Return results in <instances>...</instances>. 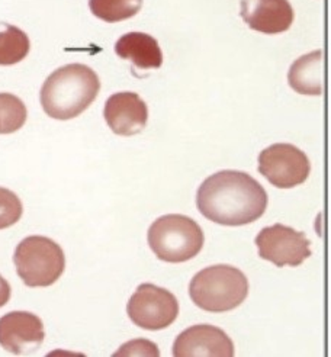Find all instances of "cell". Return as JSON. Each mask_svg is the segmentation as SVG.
Masks as SVG:
<instances>
[{"instance_id":"cell-19","label":"cell","mask_w":331,"mask_h":357,"mask_svg":"<svg viewBox=\"0 0 331 357\" xmlns=\"http://www.w3.org/2000/svg\"><path fill=\"white\" fill-rule=\"evenodd\" d=\"M10 294H12L10 284L8 283V280L2 275H0V308L5 307L6 303L9 302Z\"/></svg>"},{"instance_id":"cell-4","label":"cell","mask_w":331,"mask_h":357,"mask_svg":"<svg viewBox=\"0 0 331 357\" xmlns=\"http://www.w3.org/2000/svg\"><path fill=\"white\" fill-rule=\"evenodd\" d=\"M203 233L197 221L179 213L160 217L148 228V245L153 253L167 263H183L199 255Z\"/></svg>"},{"instance_id":"cell-11","label":"cell","mask_w":331,"mask_h":357,"mask_svg":"<svg viewBox=\"0 0 331 357\" xmlns=\"http://www.w3.org/2000/svg\"><path fill=\"white\" fill-rule=\"evenodd\" d=\"M103 116L116 135H135L141 132L148 121L146 102L134 92L112 95L105 105Z\"/></svg>"},{"instance_id":"cell-9","label":"cell","mask_w":331,"mask_h":357,"mask_svg":"<svg viewBox=\"0 0 331 357\" xmlns=\"http://www.w3.org/2000/svg\"><path fill=\"white\" fill-rule=\"evenodd\" d=\"M44 338V324L35 314L15 311L0 318V346L12 354H32L41 347Z\"/></svg>"},{"instance_id":"cell-1","label":"cell","mask_w":331,"mask_h":357,"mask_svg":"<svg viewBox=\"0 0 331 357\" xmlns=\"http://www.w3.org/2000/svg\"><path fill=\"white\" fill-rule=\"evenodd\" d=\"M197 205L206 220L240 227L263 215L268 208V193L247 173L221 170L205 178L199 186Z\"/></svg>"},{"instance_id":"cell-17","label":"cell","mask_w":331,"mask_h":357,"mask_svg":"<svg viewBox=\"0 0 331 357\" xmlns=\"http://www.w3.org/2000/svg\"><path fill=\"white\" fill-rule=\"evenodd\" d=\"M25 103L12 93H0V134H12L26 122Z\"/></svg>"},{"instance_id":"cell-13","label":"cell","mask_w":331,"mask_h":357,"mask_svg":"<svg viewBox=\"0 0 331 357\" xmlns=\"http://www.w3.org/2000/svg\"><path fill=\"white\" fill-rule=\"evenodd\" d=\"M115 52L124 60H131L135 67L150 70L160 68L163 54L155 38L144 32H130L122 35L115 44Z\"/></svg>"},{"instance_id":"cell-5","label":"cell","mask_w":331,"mask_h":357,"mask_svg":"<svg viewBox=\"0 0 331 357\" xmlns=\"http://www.w3.org/2000/svg\"><path fill=\"white\" fill-rule=\"evenodd\" d=\"M16 272L29 288H45L56 283L64 272L66 256L63 248L51 238L31 236L15 250Z\"/></svg>"},{"instance_id":"cell-12","label":"cell","mask_w":331,"mask_h":357,"mask_svg":"<svg viewBox=\"0 0 331 357\" xmlns=\"http://www.w3.org/2000/svg\"><path fill=\"white\" fill-rule=\"evenodd\" d=\"M240 15L252 29L268 35L285 32L293 22L288 0H241Z\"/></svg>"},{"instance_id":"cell-3","label":"cell","mask_w":331,"mask_h":357,"mask_svg":"<svg viewBox=\"0 0 331 357\" xmlns=\"http://www.w3.org/2000/svg\"><path fill=\"white\" fill-rule=\"evenodd\" d=\"M195 305L208 312H226L240 307L249 295V280L240 269L215 264L198 272L189 284Z\"/></svg>"},{"instance_id":"cell-16","label":"cell","mask_w":331,"mask_h":357,"mask_svg":"<svg viewBox=\"0 0 331 357\" xmlns=\"http://www.w3.org/2000/svg\"><path fill=\"white\" fill-rule=\"evenodd\" d=\"M143 6V0H89L92 13L105 22H121L135 16Z\"/></svg>"},{"instance_id":"cell-18","label":"cell","mask_w":331,"mask_h":357,"mask_svg":"<svg viewBox=\"0 0 331 357\" xmlns=\"http://www.w3.org/2000/svg\"><path fill=\"white\" fill-rule=\"evenodd\" d=\"M22 202L17 195L6 188H0V229L16 224L22 217Z\"/></svg>"},{"instance_id":"cell-8","label":"cell","mask_w":331,"mask_h":357,"mask_svg":"<svg viewBox=\"0 0 331 357\" xmlns=\"http://www.w3.org/2000/svg\"><path fill=\"white\" fill-rule=\"evenodd\" d=\"M256 244L259 256L277 267H296L312 255L307 236L284 224H275L261 229L256 237Z\"/></svg>"},{"instance_id":"cell-15","label":"cell","mask_w":331,"mask_h":357,"mask_svg":"<svg viewBox=\"0 0 331 357\" xmlns=\"http://www.w3.org/2000/svg\"><path fill=\"white\" fill-rule=\"evenodd\" d=\"M31 44L28 35L13 25H6L0 31V66L21 63L29 52Z\"/></svg>"},{"instance_id":"cell-10","label":"cell","mask_w":331,"mask_h":357,"mask_svg":"<svg viewBox=\"0 0 331 357\" xmlns=\"http://www.w3.org/2000/svg\"><path fill=\"white\" fill-rule=\"evenodd\" d=\"M176 357H231L234 344L221 328L201 324L182 331L173 344Z\"/></svg>"},{"instance_id":"cell-14","label":"cell","mask_w":331,"mask_h":357,"mask_svg":"<svg viewBox=\"0 0 331 357\" xmlns=\"http://www.w3.org/2000/svg\"><path fill=\"white\" fill-rule=\"evenodd\" d=\"M323 52L317 50L307 56L300 57L292 66L288 73L289 86L295 92L309 96H320L323 93Z\"/></svg>"},{"instance_id":"cell-7","label":"cell","mask_w":331,"mask_h":357,"mask_svg":"<svg viewBox=\"0 0 331 357\" xmlns=\"http://www.w3.org/2000/svg\"><path fill=\"white\" fill-rule=\"evenodd\" d=\"M259 172L279 189L302 185L311 172L307 154L292 144H273L259 155Z\"/></svg>"},{"instance_id":"cell-2","label":"cell","mask_w":331,"mask_h":357,"mask_svg":"<svg viewBox=\"0 0 331 357\" xmlns=\"http://www.w3.org/2000/svg\"><path fill=\"white\" fill-rule=\"evenodd\" d=\"M99 89L95 70L84 64H67L44 82L40 95L43 109L52 119H73L93 103Z\"/></svg>"},{"instance_id":"cell-6","label":"cell","mask_w":331,"mask_h":357,"mask_svg":"<svg viewBox=\"0 0 331 357\" xmlns=\"http://www.w3.org/2000/svg\"><path fill=\"white\" fill-rule=\"evenodd\" d=\"M127 311L135 326L157 331L174 323L179 314V302L167 289L143 283L131 296Z\"/></svg>"}]
</instances>
